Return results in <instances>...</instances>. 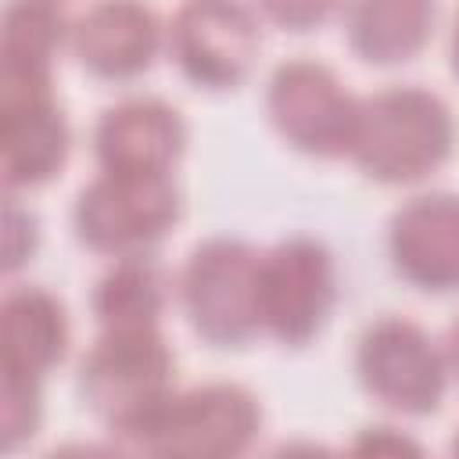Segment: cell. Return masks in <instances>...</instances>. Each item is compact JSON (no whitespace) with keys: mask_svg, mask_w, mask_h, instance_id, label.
Here are the masks:
<instances>
[{"mask_svg":"<svg viewBox=\"0 0 459 459\" xmlns=\"http://www.w3.org/2000/svg\"><path fill=\"white\" fill-rule=\"evenodd\" d=\"M169 355L143 330H118L82 359L79 391L93 412L111 420L115 430L140 437V430L165 409Z\"/></svg>","mask_w":459,"mask_h":459,"instance_id":"cell-1","label":"cell"},{"mask_svg":"<svg viewBox=\"0 0 459 459\" xmlns=\"http://www.w3.org/2000/svg\"><path fill=\"white\" fill-rule=\"evenodd\" d=\"M68 151V126L50 97V79L36 72H0V172L4 183L36 186L50 179Z\"/></svg>","mask_w":459,"mask_h":459,"instance_id":"cell-2","label":"cell"},{"mask_svg":"<svg viewBox=\"0 0 459 459\" xmlns=\"http://www.w3.org/2000/svg\"><path fill=\"white\" fill-rule=\"evenodd\" d=\"M176 215V190L161 172H108L75 201V230L97 251L154 240Z\"/></svg>","mask_w":459,"mask_h":459,"instance_id":"cell-3","label":"cell"},{"mask_svg":"<svg viewBox=\"0 0 459 459\" xmlns=\"http://www.w3.org/2000/svg\"><path fill=\"white\" fill-rule=\"evenodd\" d=\"M369 126L359 143L366 169L387 179L420 176L448 147V118L434 97L384 93L369 104Z\"/></svg>","mask_w":459,"mask_h":459,"instance_id":"cell-4","label":"cell"},{"mask_svg":"<svg viewBox=\"0 0 459 459\" xmlns=\"http://www.w3.org/2000/svg\"><path fill=\"white\" fill-rule=\"evenodd\" d=\"M247 287H258V273L240 244H208L194 251L183 276L194 326L212 341H240L258 308V290L251 294Z\"/></svg>","mask_w":459,"mask_h":459,"instance_id":"cell-5","label":"cell"},{"mask_svg":"<svg viewBox=\"0 0 459 459\" xmlns=\"http://www.w3.org/2000/svg\"><path fill=\"white\" fill-rule=\"evenodd\" d=\"M330 301V262L316 244L290 240L276 247L258 273V305L265 323L287 337L301 341L323 319Z\"/></svg>","mask_w":459,"mask_h":459,"instance_id":"cell-6","label":"cell"},{"mask_svg":"<svg viewBox=\"0 0 459 459\" xmlns=\"http://www.w3.org/2000/svg\"><path fill=\"white\" fill-rule=\"evenodd\" d=\"M255 427V405L237 387H208L179 405H165L140 441L169 452H240Z\"/></svg>","mask_w":459,"mask_h":459,"instance_id":"cell-7","label":"cell"},{"mask_svg":"<svg viewBox=\"0 0 459 459\" xmlns=\"http://www.w3.org/2000/svg\"><path fill=\"white\" fill-rule=\"evenodd\" d=\"M362 380L373 394L398 409H434L441 391V369L423 333L409 323H380L366 333L359 351Z\"/></svg>","mask_w":459,"mask_h":459,"instance_id":"cell-8","label":"cell"},{"mask_svg":"<svg viewBox=\"0 0 459 459\" xmlns=\"http://www.w3.org/2000/svg\"><path fill=\"white\" fill-rule=\"evenodd\" d=\"M255 47L247 14L233 0H190L176 22V57L204 82H233Z\"/></svg>","mask_w":459,"mask_h":459,"instance_id":"cell-9","label":"cell"},{"mask_svg":"<svg viewBox=\"0 0 459 459\" xmlns=\"http://www.w3.org/2000/svg\"><path fill=\"white\" fill-rule=\"evenodd\" d=\"M68 344L65 308L36 287H11L0 305V369L43 377Z\"/></svg>","mask_w":459,"mask_h":459,"instance_id":"cell-10","label":"cell"},{"mask_svg":"<svg viewBox=\"0 0 459 459\" xmlns=\"http://www.w3.org/2000/svg\"><path fill=\"white\" fill-rule=\"evenodd\" d=\"M273 111L283 133L312 151H333L348 133V97H341L330 72L312 65H290L276 72Z\"/></svg>","mask_w":459,"mask_h":459,"instance_id":"cell-11","label":"cell"},{"mask_svg":"<svg viewBox=\"0 0 459 459\" xmlns=\"http://www.w3.org/2000/svg\"><path fill=\"white\" fill-rule=\"evenodd\" d=\"M398 265L430 287L459 283V197H420L394 222Z\"/></svg>","mask_w":459,"mask_h":459,"instance_id":"cell-12","label":"cell"},{"mask_svg":"<svg viewBox=\"0 0 459 459\" xmlns=\"http://www.w3.org/2000/svg\"><path fill=\"white\" fill-rule=\"evenodd\" d=\"M179 143L176 111L154 100H126L97 126V158L111 172H158Z\"/></svg>","mask_w":459,"mask_h":459,"instance_id":"cell-13","label":"cell"},{"mask_svg":"<svg viewBox=\"0 0 459 459\" xmlns=\"http://www.w3.org/2000/svg\"><path fill=\"white\" fill-rule=\"evenodd\" d=\"M79 61L97 75H133L151 61L154 22L129 0L97 4L72 32Z\"/></svg>","mask_w":459,"mask_h":459,"instance_id":"cell-14","label":"cell"},{"mask_svg":"<svg viewBox=\"0 0 459 459\" xmlns=\"http://www.w3.org/2000/svg\"><path fill=\"white\" fill-rule=\"evenodd\" d=\"M65 36V14L54 0H7L0 54L4 68L47 75V65Z\"/></svg>","mask_w":459,"mask_h":459,"instance_id":"cell-15","label":"cell"},{"mask_svg":"<svg viewBox=\"0 0 459 459\" xmlns=\"http://www.w3.org/2000/svg\"><path fill=\"white\" fill-rule=\"evenodd\" d=\"M161 308V273L151 262H126L111 269L93 290V312L111 330H140Z\"/></svg>","mask_w":459,"mask_h":459,"instance_id":"cell-16","label":"cell"},{"mask_svg":"<svg viewBox=\"0 0 459 459\" xmlns=\"http://www.w3.org/2000/svg\"><path fill=\"white\" fill-rule=\"evenodd\" d=\"M427 14H430V0H359L351 32L359 50L391 61L420 47Z\"/></svg>","mask_w":459,"mask_h":459,"instance_id":"cell-17","label":"cell"},{"mask_svg":"<svg viewBox=\"0 0 459 459\" xmlns=\"http://www.w3.org/2000/svg\"><path fill=\"white\" fill-rule=\"evenodd\" d=\"M0 445L4 452L18 448L36 434L39 423V387L36 377L25 373H7L0 369Z\"/></svg>","mask_w":459,"mask_h":459,"instance_id":"cell-18","label":"cell"},{"mask_svg":"<svg viewBox=\"0 0 459 459\" xmlns=\"http://www.w3.org/2000/svg\"><path fill=\"white\" fill-rule=\"evenodd\" d=\"M265 7L273 11V18L290 22V25H305L312 18H323V11L330 7V0H265Z\"/></svg>","mask_w":459,"mask_h":459,"instance_id":"cell-19","label":"cell"},{"mask_svg":"<svg viewBox=\"0 0 459 459\" xmlns=\"http://www.w3.org/2000/svg\"><path fill=\"white\" fill-rule=\"evenodd\" d=\"M448 344H452V362L459 366V326L452 330V341H448Z\"/></svg>","mask_w":459,"mask_h":459,"instance_id":"cell-20","label":"cell"},{"mask_svg":"<svg viewBox=\"0 0 459 459\" xmlns=\"http://www.w3.org/2000/svg\"><path fill=\"white\" fill-rule=\"evenodd\" d=\"M455 68H459V25H455Z\"/></svg>","mask_w":459,"mask_h":459,"instance_id":"cell-21","label":"cell"}]
</instances>
